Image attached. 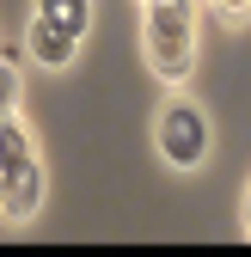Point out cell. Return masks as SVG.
Masks as SVG:
<instances>
[{
	"instance_id": "1",
	"label": "cell",
	"mask_w": 251,
	"mask_h": 257,
	"mask_svg": "<svg viewBox=\"0 0 251 257\" xmlns=\"http://www.w3.org/2000/svg\"><path fill=\"white\" fill-rule=\"evenodd\" d=\"M196 55V7L190 0H147V61L160 80H184Z\"/></svg>"
},
{
	"instance_id": "2",
	"label": "cell",
	"mask_w": 251,
	"mask_h": 257,
	"mask_svg": "<svg viewBox=\"0 0 251 257\" xmlns=\"http://www.w3.org/2000/svg\"><path fill=\"white\" fill-rule=\"evenodd\" d=\"M43 202V172H37V153H31V135L0 116V208L13 220H31Z\"/></svg>"
},
{
	"instance_id": "3",
	"label": "cell",
	"mask_w": 251,
	"mask_h": 257,
	"mask_svg": "<svg viewBox=\"0 0 251 257\" xmlns=\"http://www.w3.org/2000/svg\"><path fill=\"white\" fill-rule=\"evenodd\" d=\"M153 135H160V153L172 159L178 172L196 166V159L208 153V122H202V110H196L190 98H172V104L160 110V122H153Z\"/></svg>"
},
{
	"instance_id": "4",
	"label": "cell",
	"mask_w": 251,
	"mask_h": 257,
	"mask_svg": "<svg viewBox=\"0 0 251 257\" xmlns=\"http://www.w3.org/2000/svg\"><path fill=\"white\" fill-rule=\"evenodd\" d=\"M31 55H37L43 61V68H68V61L80 55V37H74V31L68 25H55V19H31Z\"/></svg>"
},
{
	"instance_id": "5",
	"label": "cell",
	"mask_w": 251,
	"mask_h": 257,
	"mask_svg": "<svg viewBox=\"0 0 251 257\" xmlns=\"http://www.w3.org/2000/svg\"><path fill=\"white\" fill-rule=\"evenodd\" d=\"M37 13L55 19V25H68L74 37H86V25H92V7H86V0H37Z\"/></svg>"
},
{
	"instance_id": "6",
	"label": "cell",
	"mask_w": 251,
	"mask_h": 257,
	"mask_svg": "<svg viewBox=\"0 0 251 257\" xmlns=\"http://www.w3.org/2000/svg\"><path fill=\"white\" fill-rule=\"evenodd\" d=\"M13 98H19V74L13 61H0V116H13Z\"/></svg>"
},
{
	"instance_id": "7",
	"label": "cell",
	"mask_w": 251,
	"mask_h": 257,
	"mask_svg": "<svg viewBox=\"0 0 251 257\" xmlns=\"http://www.w3.org/2000/svg\"><path fill=\"white\" fill-rule=\"evenodd\" d=\"M214 7H221V13H233V19H245V13H251V0H214Z\"/></svg>"
},
{
	"instance_id": "8",
	"label": "cell",
	"mask_w": 251,
	"mask_h": 257,
	"mask_svg": "<svg viewBox=\"0 0 251 257\" xmlns=\"http://www.w3.org/2000/svg\"><path fill=\"white\" fill-rule=\"evenodd\" d=\"M245 233H251V196H245Z\"/></svg>"
}]
</instances>
